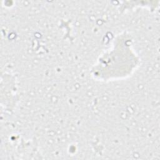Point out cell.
Returning a JSON list of instances; mask_svg holds the SVG:
<instances>
[{
  "mask_svg": "<svg viewBox=\"0 0 160 160\" xmlns=\"http://www.w3.org/2000/svg\"><path fill=\"white\" fill-rule=\"evenodd\" d=\"M139 62V58L132 49L131 38L124 32L119 34L112 48L99 57L91 73L95 79L104 81L121 79L131 75Z\"/></svg>",
  "mask_w": 160,
  "mask_h": 160,
  "instance_id": "6da1fadb",
  "label": "cell"
}]
</instances>
